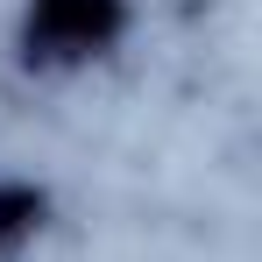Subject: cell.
I'll list each match as a JSON object with an SVG mask.
<instances>
[{"instance_id":"cell-1","label":"cell","mask_w":262,"mask_h":262,"mask_svg":"<svg viewBox=\"0 0 262 262\" xmlns=\"http://www.w3.org/2000/svg\"><path fill=\"white\" fill-rule=\"evenodd\" d=\"M43 21L64 36L71 50H92L114 21V0H43Z\"/></svg>"}]
</instances>
